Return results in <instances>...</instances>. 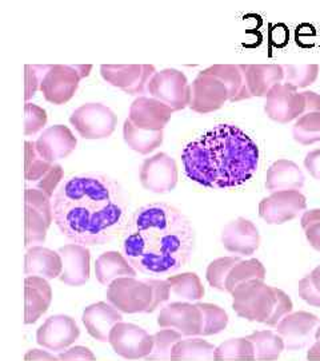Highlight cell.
<instances>
[{"instance_id":"obj_1","label":"cell","mask_w":320,"mask_h":361,"mask_svg":"<svg viewBox=\"0 0 320 361\" xmlns=\"http://www.w3.org/2000/svg\"><path fill=\"white\" fill-rule=\"evenodd\" d=\"M52 216L64 237L86 247L113 241L129 221L120 185L95 173L65 178L52 197Z\"/></svg>"},{"instance_id":"obj_2","label":"cell","mask_w":320,"mask_h":361,"mask_svg":"<svg viewBox=\"0 0 320 361\" xmlns=\"http://www.w3.org/2000/svg\"><path fill=\"white\" fill-rule=\"evenodd\" d=\"M196 234L179 209L155 202L138 209L122 232V255L150 277L171 276L191 259Z\"/></svg>"},{"instance_id":"obj_3","label":"cell","mask_w":320,"mask_h":361,"mask_svg":"<svg viewBox=\"0 0 320 361\" xmlns=\"http://www.w3.org/2000/svg\"><path fill=\"white\" fill-rule=\"evenodd\" d=\"M186 176L210 189H230L251 180L259 166V147L243 130L222 123L187 143L181 153Z\"/></svg>"},{"instance_id":"obj_4","label":"cell","mask_w":320,"mask_h":361,"mask_svg":"<svg viewBox=\"0 0 320 361\" xmlns=\"http://www.w3.org/2000/svg\"><path fill=\"white\" fill-rule=\"evenodd\" d=\"M70 123L84 140H104L113 135L117 125V116L105 104H82L70 116Z\"/></svg>"},{"instance_id":"obj_5","label":"cell","mask_w":320,"mask_h":361,"mask_svg":"<svg viewBox=\"0 0 320 361\" xmlns=\"http://www.w3.org/2000/svg\"><path fill=\"white\" fill-rule=\"evenodd\" d=\"M147 91L153 98L169 106L174 111L190 107L191 85L184 73L177 68L156 71L148 83Z\"/></svg>"},{"instance_id":"obj_6","label":"cell","mask_w":320,"mask_h":361,"mask_svg":"<svg viewBox=\"0 0 320 361\" xmlns=\"http://www.w3.org/2000/svg\"><path fill=\"white\" fill-rule=\"evenodd\" d=\"M264 111L278 123H290L308 113L307 94L299 92L294 86L281 83L271 89L266 97Z\"/></svg>"},{"instance_id":"obj_7","label":"cell","mask_w":320,"mask_h":361,"mask_svg":"<svg viewBox=\"0 0 320 361\" xmlns=\"http://www.w3.org/2000/svg\"><path fill=\"white\" fill-rule=\"evenodd\" d=\"M230 101V91L214 74L203 70L193 79L191 85L190 109L198 114H210L220 110Z\"/></svg>"},{"instance_id":"obj_8","label":"cell","mask_w":320,"mask_h":361,"mask_svg":"<svg viewBox=\"0 0 320 361\" xmlns=\"http://www.w3.org/2000/svg\"><path fill=\"white\" fill-rule=\"evenodd\" d=\"M26 183L38 189L52 200L53 194L63 182L64 171L60 165L43 159L37 152V145L26 141Z\"/></svg>"},{"instance_id":"obj_9","label":"cell","mask_w":320,"mask_h":361,"mask_svg":"<svg viewBox=\"0 0 320 361\" xmlns=\"http://www.w3.org/2000/svg\"><path fill=\"white\" fill-rule=\"evenodd\" d=\"M156 68L153 65H103L102 78L119 90L128 95H141L147 91Z\"/></svg>"},{"instance_id":"obj_10","label":"cell","mask_w":320,"mask_h":361,"mask_svg":"<svg viewBox=\"0 0 320 361\" xmlns=\"http://www.w3.org/2000/svg\"><path fill=\"white\" fill-rule=\"evenodd\" d=\"M141 186L155 194L172 192L178 183V165L174 158L166 153L144 159L141 168Z\"/></svg>"},{"instance_id":"obj_11","label":"cell","mask_w":320,"mask_h":361,"mask_svg":"<svg viewBox=\"0 0 320 361\" xmlns=\"http://www.w3.org/2000/svg\"><path fill=\"white\" fill-rule=\"evenodd\" d=\"M80 80L75 66L50 65L40 83V91L47 102L60 106L75 95Z\"/></svg>"},{"instance_id":"obj_12","label":"cell","mask_w":320,"mask_h":361,"mask_svg":"<svg viewBox=\"0 0 320 361\" xmlns=\"http://www.w3.org/2000/svg\"><path fill=\"white\" fill-rule=\"evenodd\" d=\"M175 111L153 97H138L129 107L128 119L147 131H163Z\"/></svg>"},{"instance_id":"obj_13","label":"cell","mask_w":320,"mask_h":361,"mask_svg":"<svg viewBox=\"0 0 320 361\" xmlns=\"http://www.w3.org/2000/svg\"><path fill=\"white\" fill-rule=\"evenodd\" d=\"M306 197L299 190L275 192L260 202V216L271 224H282L294 219L306 209Z\"/></svg>"},{"instance_id":"obj_14","label":"cell","mask_w":320,"mask_h":361,"mask_svg":"<svg viewBox=\"0 0 320 361\" xmlns=\"http://www.w3.org/2000/svg\"><path fill=\"white\" fill-rule=\"evenodd\" d=\"M37 145L38 154L47 162L55 164L67 158L77 149V140L74 133L64 125H55L44 130Z\"/></svg>"},{"instance_id":"obj_15","label":"cell","mask_w":320,"mask_h":361,"mask_svg":"<svg viewBox=\"0 0 320 361\" xmlns=\"http://www.w3.org/2000/svg\"><path fill=\"white\" fill-rule=\"evenodd\" d=\"M251 98H266L271 89L284 82L282 65H241Z\"/></svg>"},{"instance_id":"obj_16","label":"cell","mask_w":320,"mask_h":361,"mask_svg":"<svg viewBox=\"0 0 320 361\" xmlns=\"http://www.w3.org/2000/svg\"><path fill=\"white\" fill-rule=\"evenodd\" d=\"M27 221H28V237L32 240L44 238L43 226H49L53 219L52 216V200L34 188H26Z\"/></svg>"},{"instance_id":"obj_17","label":"cell","mask_w":320,"mask_h":361,"mask_svg":"<svg viewBox=\"0 0 320 361\" xmlns=\"http://www.w3.org/2000/svg\"><path fill=\"white\" fill-rule=\"evenodd\" d=\"M303 186L305 174L290 159H278L267 170L266 188L271 193L283 190H300Z\"/></svg>"},{"instance_id":"obj_18","label":"cell","mask_w":320,"mask_h":361,"mask_svg":"<svg viewBox=\"0 0 320 361\" xmlns=\"http://www.w3.org/2000/svg\"><path fill=\"white\" fill-rule=\"evenodd\" d=\"M123 138L129 149L139 154L147 155L162 146L165 134L163 131L138 129L127 118L123 125Z\"/></svg>"},{"instance_id":"obj_19","label":"cell","mask_w":320,"mask_h":361,"mask_svg":"<svg viewBox=\"0 0 320 361\" xmlns=\"http://www.w3.org/2000/svg\"><path fill=\"white\" fill-rule=\"evenodd\" d=\"M205 70L224 82L230 91V102H241L251 98L247 90L242 66L214 65Z\"/></svg>"},{"instance_id":"obj_20","label":"cell","mask_w":320,"mask_h":361,"mask_svg":"<svg viewBox=\"0 0 320 361\" xmlns=\"http://www.w3.org/2000/svg\"><path fill=\"white\" fill-rule=\"evenodd\" d=\"M255 228L245 219H238L231 224L224 233V243L232 250L252 252L257 246Z\"/></svg>"},{"instance_id":"obj_21","label":"cell","mask_w":320,"mask_h":361,"mask_svg":"<svg viewBox=\"0 0 320 361\" xmlns=\"http://www.w3.org/2000/svg\"><path fill=\"white\" fill-rule=\"evenodd\" d=\"M293 135L295 141L303 146L320 142V113H307L296 119Z\"/></svg>"},{"instance_id":"obj_22","label":"cell","mask_w":320,"mask_h":361,"mask_svg":"<svg viewBox=\"0 0 320 361\" xmlns=\"http://www.w3.org/2000/svg\"><path fill=\"white\" fill-rule=\"evenodd\" d=\"M284 82L295 89H306L314 85L319 75L318 65H283Z\"/></svg>"},{"instance_id":"obj_23","label":"cell","mask_w":320,"mask_h":361,"mask_svg":"<svg viewBox=\"0 0 320 361\" xmlns=\"http://www.w3.org/2000/svg\"><path fill=\"white\" fill-rule=\"evenodd\" d=\"M65 255L71 258V267L68 268V273L65 277L67 283H83L84 279L87 280V261H89V252L86 246L71 245L63 249Z\"/></svg>"},{"instance_id":"obj_24","label":"cell","mask_w":320,"mask_h":361,"mask_svg":"<svg viewBox=\"0 0 320 361\" xmlns=\"http://www.w3.org/2000/svg\"><path fill=\"white\" fill-rule=\"evenodd\" d=\"M47 113L38 104H25V135L31 137L38 134L47 125Z\"/></svg>"},{"instance_id":"obj_25","label":"cell","mask_w":320,"mask_h":361,"mask_svg":"<svg viewBox=\"0 0 320 361\" xmlns=\"http://www.w3.org/2000/svg\"><path fill=\"white\" fill-rule=\"evenodd\" d=\"M50 65L49 66H26V101L28 102L35 92L40 89V83L43 80V78L46 75V73L49 71Z\"/></svg>"},{"instance_id":"obj_26","label":"cell","mask_w":320,"mask_h":361,"mask_svg":"<svg viewBox=\"0 0 320 361\" xmlns=\"http://www.w3.org/2000/svg\"><path fill=\"white\" fill-rule=\"evenodd\" d=\"M31 255H32L31 264L34 265L35 271H46L49 274H52V273L55 274L58 269H59L58 267H52V262H53L55 258L52 257L50 252L37 249V250L31 252ZM32 265H30V267H32Z\"/></svg>"},{"instance_id":"obj_27","label":"cell","mask_w":320,"mask_h":361,"mask_svg":"<svg viewBox=\"0 0 320 361\" xmlns=\"http://www.w3.org/2000/svg\"><path fill=\"white\" fill-rule=\"evenodd\" d=\"M303 225L308 228V238L314 243V245L320 247V210L307 212L303 217Z\"/></svg>"},{"instance_id":"obj_28","label":"cell","mask_w":320,"mask_h":361,"mask_svg":"<svg viewBox=\"0 0 320 361\" xmlns=\"http://www.w3.org/2000/svg\"><path fill=\"white\" fill-rule=\"evenodd\" d=\"M305 168L315 180H320V149L312 150L306 155Z\"/></svg>"},{"instance_id":"obj_29","label":"cell","mask_w":320,"mask_h":361,"mask_svg":"<svg viewBox=\"0 0 320 361\" xmlns=\"http://www.w3.org/2000/svg\"><path fill=\"white\" fill-rule=\"evenodd\" d=\"M75 67H77V73H79L82 79L89 77L91 70H92V66L91 65H75Z\"/></svg>"}]
</instances>
